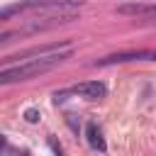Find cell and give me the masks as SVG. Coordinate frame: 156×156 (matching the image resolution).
<instances>
[{
	"label": "cell",
	"instance_id": "cell-3",
	"mask_svg": "<svg viewBox=\"0 0 156 156\" xmlns=\"http://www.w3.org/2000/svg\"><path fill=\"white\" fill-rule=\"evenodd\" d=\"M68 93L80 95V98H88V100H100V98L107 95V88H105V83H100V80H85V83L73 85Z\"/></svg>",
	"mask_w": 156,
	"mask_h": 156
},
{
	"label": "cell",
	"instance_id": "cell-4",
	"mask_svg": "<svg viewBox=\"0 0 156 156\" xmlns=\"http://www.w3.org/2000/svg\"><path fill=\"white\" fill-rule=\"evenodd\" d=\"M117 12L132 17H156V2H124L117 7Z\"/></svg>",
	"mask_w": 156,
	"mask_h": 156
},
{
	"label": "cell",
	"instance_id": "cell-2",
	"mask_svg": "<svg viewBox=\"0 0 156 156\" xmlns=\"http://www.w3.org/2000/svg\"><path fill=\"white\" fill-rule=\"evenodd\" d=\"M127 61H156V51L154 49L119 51V54H110L105 58H98V66H112V63H127Z\"/></svg>",
	"mask_w": 156,
	"mask_h": 156
},
{
	"label": "cell",
	"instance_id": "cell-1",
	"mask_svg": "<svg viewBox=\"0 0 156 156\" xmlns=\"http://www.w3.org/2000/svg\"><path fill=\"white\" fill-rule=\"evenodd\" d=\"M66 58V54H51V56H37V58H27L24 63L15 66V68H7V71H0V85L2 83H15V80H24V78H32V76H39L54 66H58L61 61Z\"/></svg>",
	"mask_w": 156,
	"mask_h": 156
},
{
	"label": "cell",
	"instance_id": "cell-5",
	"mask_svg": "<svg viewBox=\"0 0 156 156\" xmlns=\"http://www.w3.org/2000/svg\"><path fill=\"white\" fill-rule=\"evenodd\" d=\"M85 136H88V144H90L93 149L105 151V139H102V132H100V127H98L95 122H88V127H85Z\"/></svg>",
	"mask_w": 156,
	"mask_h": 156
},
{
	"label": "cell",
	"instance_id": "cell-8",
	"mask_svg": "<svg viewBox=\"0 0 156 156\" xmlns=\"http://www.w3.org/2000/svg\"><path fill=\"white\" fill-rule=\"evenodd\" d=\"M2 146H5V139H2V134H0V149H2Z\"/></svg>",
	"mask_w": 156,
	"mask_h": 156
},
{
	"label": "cell",
	"instance_id": "cell-6",
	"mask_svg": "<svg viewBox=\"0 0 156 156\" xmlns=\"http://www.w3.org/2000/svg\"><path fill=\"white\" fill-rule=\"evenodd\" d=\"M39 117H41L39 110H27V112H24V119H27V122H37Z\"/></svg>",
	"mask_w": 156,
	"mask_h": 156
},
{
	"label": "cell",
	"instance_id": "cell-7",
	"mask_svg": "<svg viewBox=\"0 0 156 156\" xmlns=\"http://www.w3.org/2000/svg\"><path fill=\"white\" fill-rule=\"evenodd\" d=\"M10 37H12V34H0V44H2V41H7Z\"/></svg>",
	"mask_w": 156,
	"mask_h": 156
}]
</instances>
